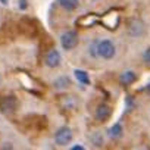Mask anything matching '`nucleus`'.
Wrapping results in <instances>:
<instances>
[{"label": "nucleus", "mask_w": 150, "mask_h": 150, "mask_svg": "<svg viewBox=\"0 0 150 150\" xmlns=\"http://www.w3.org/2000/svg\"><path fill=\"white\" fill-rule=\"evenodd\" d=\"M97 56L103 60H110L116 56V46L109 38L97 40Z\"/></svg>", "instance_id": "obj_1"}, {"label": "nucleus", "mask_w": 150, "mask_h": 150, "mask_svg": "<svg viewBox=\"0 0 150 150\" xmlns=\"http://www.w3.org/2000/svg\"><path fill=\"white\" fill-rule=\"evenodd\" d=\"M78 43H80V35H78L77 31H72L71 30V31H66V33H63L60 35V46L65 50L75 49V47L78 46Z\"/></svg>", "instance_id": "obj_2"}, {"label": "nucleus", "mask_w": 150, "mask_h": 150, "mask_svg": "<svg viewBox=\"0 0 150 150\" xmlns=\"http://www.w3.org/2000/svg\"><path fill=\"white\" fill-rule=\"evenodd\" d=\"M72 138H74V132L69 127H60L54 132V143L57 146H62V147L68 146V144H71Z\"/></svg>", "instance_id": "obj_3"}, {"label": "nucleus", "mask_w": 150, "mask_h": 150, "mask_svg": "<svg viewBox=\"0 0 150 150\" xmlns=\"http://www.w3.org/2000/svg\"><path fill=\"white\" fill-rule=\"evenodd\" d=\"M18 109V99L12 94L5 96L2 100H0V112L5 115H11Z\"/></svg>", "instance_id": "obj_4"}, {"label": "nucleus", "mask_w": 150, "mask_h": 150, "mask_svg": "<svg viewBox=\"0 0 150 150\" xmlns=\"http://www.w3.org/2000/svg\"><path fill=\"white\" fill-rule=\"evenodd\" d=\"M146 33V24L140 19V18H132L128 22V34L134 38L141 37Z\"/></svg>", "instance_id": "obj_5"}, {"label": "nucleus", "mask_w": 150, "mask_h": 150, "mask_svg": "<svg viewBox=\"0 0 150 150\" xmlns=\"http://www.w3.org/2000/svg\"><path fill=\"white\" fill-rule=\"evenodd\" d=\"M44 62H46V65H47L49 68L54 69V68L60 66V63H62V54L59 53V50H56V49H50V50L46 53Z\"/></svg>", "instance_id": "obj_6"}, {"label": "nucleus", "mask_w": 150, "mask_h": 150, "mask_svg": "<svg viewBox=\"0 0 150 150\" xmlns=\"http://www.w3.org/2000/svg\"><path fill=\"white\" fill-rule=\"evenodd\" d=\"M110 115H112V108H110L109 105H106V103L99 105V106L96 108V110H94V118H96L97 121H100V122L108 121V119L110 118Z\"/></svg>", "instance_id": "obj_7"}, {"label": "nucleus", "mask_w": 150, "mask_h": 150, "mask_svg": "<svg viewBox=\"0 0 150 150\" xmlns=\"http://www.w3.org/2000/svg\"><path fill=\"white\" fill-rule=\"evenodd\" d=\"M57 5L65 12H75L80 8V0H57Z\"/></svg>", "instance_id": "obj_8"}, {"label": "nucleus", "mask_w": 150, "mask_h": 150, "mask_svg": "<svg viewBox=\"0 0 150 150\" xmlns=\"http://www.w3.org/2000/svg\"><path fill=\"white\" fill-rule=\"evenodd\" d=\"M69 86H71V80L66 75H59L53 81V87L56 90H66V88H69Z\"/></svg>", "instance_id": "obj_9"}, {"label": "nucleus", "mask_w": 150, "mask_h": 150, "mask_svg": "<svg viewBox=\"0 0 150 150\" xmlns=\"http://www.w3.org/2000/svg\"><path fill=\"white\" fill-rule=\"evenodd\" d=\"M135 80H137V75L132 71H125V72H122L119 75V83L122 86H131Z\"/></svg>", "instance_id": "obj_10"}, {"label": "nucleus", "mask_w": 150, "mask_h": 150, "mask_svg": "<svg viewBox=\"0 0 150 150\" xmlns=\"http://www.w3.org/2000/svg\"><path fill=\"white\" fill-rule=\"evenodd\" d=\"M60 103H62V106H63L65 109H68V110L75 109V108H77V105H78L77 97H75V96H71V94L63 96V97H62V100H60Z\"/></svg>", "instance_id": "obj_11"}, {"label": "nucleus", "mask_w": 150, "mask_h": 150, "mask_svg": "<svg viewBox=\"0 0 150 150\" xmlns=\"http://www.w3.org/2000/svg\"><path fill=\"white\" fill-rule=\"evenodd\" d=\"M74 77L77 78L78 83H81V84H84V86L90 84V77H88V74H87L86 71H83V69H75V71H74Z\"/></svg>", "instance_id": "obj_12"}, {"label": "nucleus", "mask_w": 150, "mask_h": 150, "mask_svg": "<svg viewBox=\"0 0 150 150\" xmlns=\"http://www.w3.org/2000/svg\"><path fill=\"white\" fill-rule=\"evenodd\" d=\"M122 132H124V129H122V125H121V124H113V125L109 128V131H108V134H109V137H110L112 140L121 138V137H122Z\"/></svg>", "instance_id": "obj_13"}, {"label": "nucleus", "mask_w": 150, "mask_h": 150, "mask_svg": "<svg viewBox=\"0 0 150 150\" xmlns=\"http://www.w3.org/2000/svg\"><path fill=\"white\" fill-rule=\"evenodd\" d=\"M90 140H91V143H93L94 146H97V147H100V146L103 144V135H102V132H100V131L93 132V134H91V137H90Z\"/></svg>", "instance_id": "obj_14"}, {"label": "nucleus", "mask_w": 150, "mask_h": 150, "mask_svg": "<svg viewBox=\"0 0 150 150\" xmlns=\"http://www.w3.org/2000/svg\"><path fill=\"white\" fill-rule=\"evenodd\" d=\"M90 57H99L97 56V40H93L90 44H88V49H87Z\"/></svg>", "instance_id": "obj_15"}, {"label": "nucleus", "mask_w": 150, "mask_h": 150, "mask_svg": "<svg viewBox=\"0 0 150 150\" xmlns=\"http://www.w3.org/2000/svg\"><path fill=\"white\" fill-rule=\"evenodd\" d=\"M143 62H144L147 66H150V47H147V49L144 50V53H143Z\"/></svg>", "instance_id": "obj_16"}, {"label": "nucleus", "mask_w": 150, "mask_h": 150, "mask_svg": "<svg viewBox=\"0 0 150 150\" xmlns=\"http://www.w3.org/2000/svg\"><path fill=\"white\" fill-rule=\"evenodd\" d=\"M0 150H13V144L11 141H5L2 144V147H0Z\"/></svg>", "instance_id": "obj_17"}, {"label": "nucleus", "mask_w": 150, "mask_h": 150, "mask_svg": "<svg viewBox=\"0 0 150 150\" xmlns=\"http://www.w3.org/2000/svg\"><path fill=\"white\" fill-rule=\"evenodd\" d=\"M71 150H86V149H84V146H81V144H75V146L71 147Z\"/></svg>", "instance_id": "obj_18"}, {"label": "nucleus", "mask_w": 150, "mask_h": 150, "mask_svg": "<svg viewBox=\"0 0 150 150\" xmlns=\"http://www.w3.org/2000/svg\"><path fill=\"white\" fill-rule=\"evenodd\" d=\"M0 2H2V3H3V5H6V3H8V2H9V0H0Z\"/></svg>", "instance_id": "obj_19"}, {"label": "nucleus", "mask_w": 150, "mask_h": 150, "mask_svg": "<svg viewBox=\"0 0 150 150\" xmlns=\"http://www.w3.org/2000/svg\"><path fill=\"white\" fill-rule=\"evenodd\" d=\"M146 88H147V91H149V93H150V84H149V86H147V87H146Z\"/></svg>", "instance_id": "obj_20"}, {"label": "nucleus", "mask_w": 150, "mask_h": 150, "mask_svg": "<svg viewBox=\"0 0 150 150\" xmlns=\"http://www.w3.org/2000/svg\"><path fill=\"white\" fill-rule=\"evenodd\" d=\"M0 84H2V74H0Z\"/></svg>", "instance_id": "obj_21"}, {"label": "nucleus", "mask_w": 150, "mask_h": 150, "mask_svg": "<svg viewBox=\"0 0 150 150\" xmlns=\"http://www.w3.org/2000/svg\"><path fill=\"white\" fill-rule=\"evenodd\" d=\"M93 2H100V0H93Z\"/></svg>", "instance_id": "obj_22"}]
</instances>
